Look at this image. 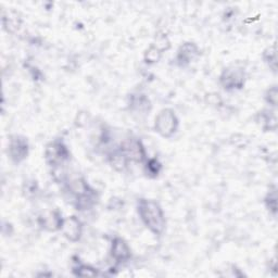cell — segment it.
Segmentation results:
<instances>
[{
  "label": "cell",
  "instance_id": "obj_18",
  "mask_svg": "<svg viewBox=\"0 0 278 278\" xmlns=\"http://www.w3.org/2000/svg\"><path fill=\"white\" fill-rule=\"evenodd\" d=\"M265 202H266V207L268 208V210H270L273 214H276L277 212V192H276V189H273L270 192H268L267 197L265 199Z\"/></svg>",
  "mask_w": 278,
  "mask_h": 278
},
{
  "label": "cell",
  "instance_id": "obj_6",
  "mask_svg": "<svg viewBox=\"0 0 278 278\" xmlns=\"http://www.w3.org/2000/svg\"><path fill=\"white\" fill-rule=\"evenodd\" d=\"M62 234L69 242L76 243L81 239L83 234V226L76 216H69L63 219L61 229Z\"/></svg>",
  "mask_w": 278,
  "mask_h": 278
},
{
  "label": "cell",
  "instance_id": "obj_11",
  "mask_svg": "<svg viewBox=\"0 0 278 278\" xmlns=\"http://www.w3.org/2000/svg\"><path fill=\"white\" fill-rule=\"evenodd\" d=\"M131 106L133 110L137 111L139 113H146L150 110L151 104L145 95H138L132 97Z\"/></svg>",
  "mask_w": 278,
  "mask_h": 278
},
{
  "label": "cell",
  "instance_id": "obj_19",
  "mask_svg": "<svg viewBox=\"0 0 278 278\" xmlns=\"http://www.w3.org/2000/svg\"><path fill=\"white\" fill-rule=\"evenodd\" d=\"M264 59H265V61L270 64V67L273 70H276V64H277V57H276V48H275V45L272 46V47L267 48L265 50V52H264Z\"/></svg>",
  "mask_w": 278,
  "mask_h": 278
},
{
  "label": "cell",
  "instance_id": "obj_15",
  "mask_svg": "<svg viewBox=\"0 0 278 278\" xmlns=\"http://www.w3.org/2000/svg\"><path fill=\"white\" fill-rule=\"evenodd\" d=\"M73 272L76 276L80 277H95L99 275L98 271L89 265H78L76 268H74Z\"/></svg>",
  "mask_w": 278,
  "mask_h": 278
},
{
  "label": "cell",
  "instance_id": "obj_2",
  "mask_svg": "<svg viewBox=\"0 0 278 278\" xmlns=\"http://www.w3.org/2000/svg\"><path fill=\"white\" fill-rule=\"evenodd\" d=\"M156 132L164 138H171L177 132L178 119L172 109H163L157 113L155 122Z\"/></svg>",
  "mask_w": 278,
  "mask_h": 278
},
{
  "label": "cell",
  "instance_id": "obj_12",
  "mask_svg": "<svg viewBox=\"0 0 278 278\" xmlns=\"http://www.w3.org/2000/svg\"><path fill=\"white\" fill-rule=\"evenodd\" d=\"M96 193L94 192V191H88L87 193L83 194V196L77 197L76 200V208L77 210H89L92 207L96 205Z\"/></svg>",
  "mask_w": 278,
  "mask_h": 278
},
{
  "label": "cell",
  "instance_id": "obj_1",
  "mask_svg": "<svg viewBox=\"0 0 278 278\" xmlns=\"http://www.w3.org/2000/svg\"><path fill=\"white\" fill-rule=\"evenodd\" d=\"M138 214L142 223L152 234L160 236L165 229V216L159 203L150 199H140L138 201Z\"/></svg>",
  "mask_w": 278,
  "mask_h": 278
},
{
  "label": "cell",
  "instance_id": "obj_7",
  "mask_svg": "<svg viewBox=\"0 0 278 278\" xmlns=\"http://www.w3.org/2000/svg\"><path fill=\"white\" fill-rule=\"evenodd\" d=\"M121 150L126 156L128 161L139 163V162H143L146 160L145 148H143L141 141L137 140V139H128L122 145Z\"/></svg>",
  "mask_w": 278,
  "mask_h": 278
},
{
  "label": "cell",
  "instance_id": "obj_14",
  "mask_svg": "<svg viewBox=\"0 0 278 278\" xmlns=\"http://www.w3.org/2000/svg\"><path fill=\"white\" fill-rule=\"evenodd\" d=\"M69 188H70V191H71L73 194H75L76 198L83 196V194H85L88 191H91L89 186H88V184L83 178L73 179L72 182L70 183Z\"/></svg>",
  "mask_w": 278,
  "mask_h": 278
},
{
  "label": "cell",
  "instance_id": "obj_17",
  "mask_svg": "<svg viewBox=\"0 0 278 278\" xmlns=\"http://www.w3.org/2000/svg\"><path fill=\"white\" fill-rule=\"evenodd\" d=\"M161 163L156 159H150L147 161L146 163V173L149 176H156L159 175L160 171H161Z\"/></svg>",
  "mask_w": 278,
  "mask_h": 278
},
{
  "label": "cell",
  "instance_id": "obj_16",
  "mask_svg": "<svg viewBox=\"0 0 278 278\" xmlns=\"http://www.w3.org/2000/svg\"><path fill=\"white\" fill-rule=\"evenodd\" d=\"M161 55H162V52H160V50L152 45L145 53V62L148 64H154L159 61V60L161 59Z\"/></svg>",
  "mask_w": 278,
  "mask_h": 278
},
{
  "label": "cell",
  "instance_id": "obj_21",
  "mask_svg": "<svg viewBox=\"0 0 278 278\" xmlns=\"http://www.w3.org/2000/svg\"><path fill=\"white\" fill-rule=\"evenodd\" d=\"M265 99L267 101V104H270L273 106L277 105V87L273 86L270 89L267 90Z\"/></svg>",
  "mask_w": 278,
  "mask_h": 278
},
{
  "label": "cell",
  "instance_id": "obj_13",
  "mask_svg": "<svg viewBox=\"0 0 278 278\" xmlns=\"http://www.w3.org/2000/svg\"><path fill=\"white\" fill-rule=\"evenodd\" d=\"M109 162L114 170L121 172V171H124L125 168L127 166L128 160L126 156L123 154V151L120 149L118 151H114L113 154L109 156Z\"/></svg>",
  "mask_w": 278,
  "mask_h": 278
},
{
  "label": "cell",
  "instance_id": "obj_8",
  "mask_svg": "<svg viewBox=\"0 0 278 278\" xmlns=\"http://www.w3.org/2000/svg\"><path fill=\"white\" fill-rule=\"evenodd\" d=\"M131 249L128 244L125 243L122 238H114L111 244V257H112L118 263H123L131 259Z\"/></svg>",
  "mask_w": 278,
  "mask_h": 278
},
{
  "label": "cell",
  "instance_id": "obj_10",
  "mask_svg": "<svg viewBox=\"0 0 278 278\" xmlns=\"http://www.w3.org/2000/svg\"><path fill=\"white\" fill-rule=\"evenodd\" d=\"M63 219L61 214L58 211H52L49 212L48 214L44 215V217H41L40 224L44 227L45 229L54 231L58 229H61Z\"/></svg>",
  "mask_w": 278,
  "mask_h": 278
},
{
  "label": "cell",
  "instance_id": "obj_20",
  "mask_svg": "<svg viewBox=\"0 0 278 278\" xmlns=\"http://www.w3.org/2000/svg\"><path fill=\"white\" fill-rule=\"evenodd\" d=\"M154 46L156 48L159 49L161 52H166V50L170 49L171 43H170L168 37H166L165 35H162V36L157 37L156 41V45H154Z\"/></svg>",
  "mask_w": 278,
  "mask_h": 278
},
{
  "label": "cell",
  "instance_id": "obj_3",
  "mask_svg": "<svg viewBox=\"0 0 278 278\" xmlns=\"http://www.w3.org/2000/svg\"><path fill=\"white\" fill-rule=\"evenodd\" d=\"M245 74L243 69L231 67L225 69L220 77L221 85L227 90L240 89L244 85Z\"/></svg>",
  "mask_w": 278,
  "mask_h": 278
},
{
  "label": "cell",
  "instance_id": "obj_9",
  "mask_svg": "<svg viewBox=\"0 0 278 278\" xmlns=\"http://www.w3.org/2000/svg\"><path fill=\"white\" fill-rule=\"evenodd\" d=\"M199 54V49L196 44L193 43H185L180 46L178 49L177 55H176V61H177L180 66H186V64L191 63L192 60L196 59Z\"/></svg>",
  "mask_w": 278,
  "mask_h": 278
},
{
  "label": "cell",
  "instance_id": "obj_4",
  "mask_svg": "<svg viewBox=\"0 0 278 278\" xmlns=\"http://www.w3.org/2000/svg\"><path fill=\"white\" fill-rule=\"evenodd\" d=\"M45 156L50 166H52V168L62 165L63 162L69 159L68 148L61 141H52L46 148Z\"/></svg>",
  "mask_w": 278,
  "mask_h": 278
},
{
  "label": "cell",
  "instance_id": "obj_5",
  "mask_svg": "<svg viewBox=\"0 0 278 278\" xmlns=\"http://www.w3.org/2000/svg\"><path fill=\"white\" fill-rule=\"evenodd\" d=\"M8 154L10 156L11 160L16 163L24 161L27 156H29V142H27L25 137L15 136L10 139L9 143Z\"/></svg>",
  "mask_w": 278,
  "mask_h": 278
}]
</instances>
